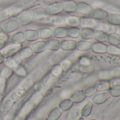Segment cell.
<instances>
[{"label":"cell","instance_id":"7402d4cb","mask_svg":"<svg viewBox=\"0 0 120 120\" xmlns=\"http://www.w3.org/2000/svg\"><path fill=\"white\" fill-rule=\"evenodd\" d=\"M97 91V89L95 88V86H90L88 89H86L85 94L87 96H91L93 94H95Z\"/></svg>","mask_w":120,"mask_h":120},{"label":"cell","instance_id":"7a4b0ae2","mask_svg":"<svg viewBox=\"0 0 120 120\" xmlns=\"http://www.w3.org/2000/svg\"><path fill=\"white\" fill-rule=\"evenodd\" d=\"M100 75V78L103 80H107L108 79H110L112 77H120V67L112 69V70L108 71H103L99 74Z\"/></svg>","mask_w":120,"mask_h":120},{"label":"cell","instance_id":"cb8c5ba5","mask_svg":"<svg viewBox=\"0 0 120 120\" xmlns=\"http://www.w3.org/2000/svg\"><path fill=\"white\" fill-rule=\"evenodd\" d=\"M71 63L70 60H65L62 63V67L64 68H66L65 70L71 67Z\"/></svg>","mask_w":120,"mask_h":120},{"label":"cell","instance_id":"e0dca14e","mask_svg":"<svg viewBox=\"0 0 120 120\" xmlns=\"http://www.w3.org/2000/svg\"><path fill=\"white\" fill-rule=\"evenodd\" d=\"M107 53L112 56H120V48L117 47V46H108V51Z\"/></svg>","mask_w":120,"mask_h":120},{"label":"cell","instance_id":"30bf717a","mask_svg":"<svg viewBox=\"0 0 120 120\" xmlns=\"http://www.w3.org/2000/svg\"><path fill=\"white\" fill-rule=\"evenodd\" d=\"M77 4L74 1H66L64 4V9L67 13H73L76 10Z\"/></svg>","mask_w":120,"mask_h":120},{"label":"cell","instance_id":"5b68a950","mask_svg":"<svg viewBox=\"0 0 120 120\" xmlns=\"http://www.w3.org/2000/svg\"><path fill=\"white\" fill-rule=\"evenodd\" d=\"M110 97H111V96L110 95L109 93H106V92L100 93V94H98L95 95L93 98V101L95 104L101 105V104L105 103Z\"/></svg>","mask_w":120,"mask_h":120},{"label":"cell","instance_id":"9a60e30c","mask_svg":"<svg viewBox=\"0 0 120 120\" xmlns=\"http://www.w3.org/2000/svg\"><path fill=\"white\" fill-rule=\"evenodd\" d=\"M34 16L37 19H41L46 16L47 15V11L44 8H37L33 11Z\"/></svg>","mask_w":120,"mask_h":120},{"label":"cell","instance_id":"4316f807","mask_svg":"<svg viewBox=\"0 0 120 120\" xmlns=\"http://www.w3.org/2000/svg\"></svg>","mask_w":120,"mask_h":120},{"label":"cell","instance_id":"277c9868","mask_svg":"<svg viewBox=\"0 0 120 120\" xmlns=\"http://www.w3.org/2000/svg\"><path fill=\"white\" fill-rule=\"evenodd\" d=\"M92 51L96 53L99 54H103L107 53L108 51V46L105 44H103V42H95L93 44H92L91 46Z\"/></svg>","mask_w":120,"mask_h":120},{"label":"cell","instance_id":"9c48e42d","mask_svg":"<svg viewBox=\"0 0 120 120\" xmlns=\"http://www.w3.org/2000/svg\"><path fill=\"white\" fill-rule=\"evenodd\" d=\"M107 22L112 25L120 26V15L116 13L108 14V16L106 19Z\"/></svg>","mask_w":120,"mask_h":120},{"label":"cell","instance_id":"d6986e66","mask_svg":"<svg viewBox=\"0 0 120 120\" xmlns=\"http://www.w3.org/2000/svg\"><path fill=\"white\" fill-rule=\"evenodd\" d=\"M66 22L70 25H77L80 24V19L76 16H69L66 20Z\"/></svg>","mask_w":120,"mask_h":120},{"label":"cell","instance_id":"8992f818","mask_svg":"<svg viewBox=\"0 0 120 120\" xmlns=\"http://www.w3.org/2000/svg\"><path fill=\"white\" fill-rule=\"evenodd\" d=\"M62 10H63V5L59 2H55L51 4L47 8L48 13L52 15L59 13Z\"/></svg>","mask_w":120,"mask_h":120},{"label":"cell","instance_id":"6da1fadb","mask_svg":"<svg viewBox=\"0 0 120 120\" xmlns=\"http://www.w3.org/2000/svg\"><path fill=\"white\" fill-rule=\"evenodd\" d=\"M93 7L89 5L86 2L81 1L77 4L76 5V10L78 11L79 13L86 15H91L92 11H93Z\"/></svg>","mask_w":120,"mask_h":120},{"label":"cell","instance_id":"484cf974","mask_svg":"<svg viewBox=\"0 0 120 120\" xmlns=\"http://www.w3.org/2000/svg\"></svg>","mask_w":120,"mask_h":120},{"label":"cell","instance_id":"603a6c76","mask_svg":"<svg viewBox=\"0 0 120 120\" xmlns=\"http://www.w3.org/2000/svg\"><path fill=\"white\" fill-rule=\"evenodd\" d=\"M81 64L83 65L84 67H88V65H91V60L86 58V57H83V58H81Z\"/></svg>","mask_w":120,"mask_h":120},{"label":"cell","instance_id":"ba28073f","mask_svg":"<svg viewBox=\"0 0 120 120\" xmlns=\"http://www.w3.org/2000/svg\"><path fill=\"white\" fill-rule=\"evenodd\" d=\"M95 30L91 27H84L81 30V35L84 39H92L94 38Z\"/></svg>","mask_w":120,"mask_h":120},{"label":"cell","instance_id":"4fadbf2b","mask_svg":"<svg viewBox=\"0 0 120 120\" xmlns=\"http://www.w3.org/2000/svg\"><path fill=\"white\" fill-rule=\"evenodd\" d=\"M18 20L22 25H26L32 21L33 16L29 12H27V13H25L21 15L18 18Z\"/></svg>","mask_w":120,"mask_h":120},{"label":"cell","instance_id":"8fae6325","mask_svg":"<svg viewBox=\"0 0 120 120\" xmlns=\"http://www.w3.org/2000/svg\"><path fill=\"white\" fill-rule=\"evenodd\" d=\"M97 91H107L110 87V82L108 80H102L95 84Z\"/></svg>","mask_w":120,"mask_h":120},{"label":"cell","instance_id":"3957f363","mask_svg":"<svg viewBox=\"0 0 120 120\" xmlns=\"http://www.w3.org/2000/svg\"><path fill=\"white\" fill-rule=\"evenodd\" d=\"M108 12L105 10L101 8H94L91 14V17L95 20H106L108 16Z\"/></svg>","mask_w":120,"mask_h":120},{"label":"cell","instance_id":"52a82bcc","mask_svg":"<svg viewBox=\"0 0 120 120\" xmlns=\"http://www.w3.org/2000/svg\"><path fill=\"white\" fill-rule=\"evenodd\" d=\"M107 41L110 44V45L118 46L120 43V36L115 32L109 33L108 34Z\"/></svg>","mask_w":120,"mask_h":120},{"label":"cell","instance_id":"5bb4252c","mask_svg":"<svg viewBox=\"0 0 120 120\" xmlns=\"http://www.w3.org/2000/svg\"><path fill=\"white\" fill-rule=\"evenodd\" d=\"M108 93L110 95L114 98H117L120 96V85L115 84L110 87L108 89Z\"/></svg>","mask_w":120,"mask_h":120},{"label":"cell","instance_id":"ac0fdd59","mask_svg":"<svg viewBox=\"0 0 120 120\" xmlns=\"http://www.w3.org/2000/svg\"><path fill=\"white\" fill-rule=\"evenodd\" d=\"M92 108H93V103L91 102H88L82 110V115L83 117H88L91 114L92 111Z\"/></svg>","mask_w":120,"mask_h":120},{"label":"cell","instance_id":"ffe728a7","mask_svg":"<svg viewBox=\"0 0 120 120\" xmlns=\"http://www.w3.org/2000/svg\"><path fill=\"white\" fill-rule=\"evenodd\" d=\"M81 25L86 27H93L95 25V22L90 18H83L81 20Z\"/></svg>","mask_w":120,"mask_h":120},{"label":"cell","instance_id":"d4e9b609","mask_svg":"<svg viewBox=\"0 0 120 120\" xmlns=\"http://www.w3.org/2000/svg\"><path fill=\"white\" fill-rule=\"evenodd\" d=\"M83 120V119H81V120Z\"/></svg>","mask_w":120,"mask_h":120},{"label":"cell","instance_id":"2e32d148","mask_svg":"<svg viewBox=\"0 0 120 120\" xmlns=\"http://www.w3.org/2000/svg\"><path fill=\"white\" fill-rule=\"evenodd\" d=\"M92 43L87 41H81L78 43V49L81 51H86L91 49Z\"/></svg>","mask_w":120,"mask_h":120},{"label":"cell","instance_id":"44dd1931","mask_svg":"<svg viewBox=\"0 0 120 120\" xmlns=\"http://www.w3.org/2000/svg\"><path fill=\"white\" fill-rule=\"evenodd\" d=\"M70 31V36H71L72 37H78L80 34V30L78 27H71L69 30Z\"/></svg>","mask_w":120,"mask_h":120},{"label":"cell","instance_id":"7c38bea8","mask_svg":"<svg viewBox=\"0 0 120 120\" xmlns=\"http://www.w3.org/2000/svg\"><path fill=\"white\" fill-rule=\"evenodd\" d=\"M108 34L102 30H96L95 31L94 38L98 42H105L107 41Z\"/></svg>","mask_w":120,"mask_h":120}]
</instances>
